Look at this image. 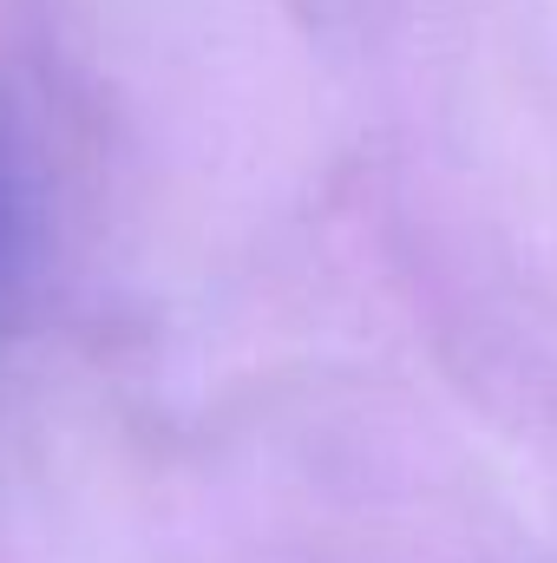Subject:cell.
<instances>
[{"label": "cell", "instance_id": "1", "mask_svg": "<svg viewBox=\"0 0 557 563\" xmlns=\"http://www.w3.org/2000/svg\"><path fill=\"white\" fill-rule=\"evenodd\" d=\"M46 263V210H40V177L20 144L13 112L0 106V328L33 301V282Z\"/></svg>", "mask_w": 557, "mask_h": 563}]
</instances>
